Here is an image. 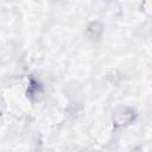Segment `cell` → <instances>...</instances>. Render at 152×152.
<instances>
[{
  "mask_svg": "<svg viewBox=\"0 0 152 152\" xmlns=\"http://www.w3.org/2000/svg\"><path fill=\"white\" fill-rule=\"evenodd\" d=\"M102 32H103V26L100 21H93L88 25L87 27V37L90 39V40H99L100 37L102 36Z\"/></svg>",
  "mask_w": 152,
  "mask_h": 152,
  "instance_id": "7a4b0ae2",
  "label": "cell"
},
{
  "mask_svg": "<svg viewBox=\"0 0 152 152\" xmlns=\"http://www.w3.org/2000/svg\"><path fill=\"white\" fill-rule=\"evenodd\" d=\"M134 116V112L131 108H121L120 110H118L114 115V120H115V125L121 126V125H126L127 122H129Z\"/></svg>",
  "mask_w": 152,
  "mask_h": 152,
  "instance_id": "6da1fadb",
  "label": "cell"
}]
</instances>
